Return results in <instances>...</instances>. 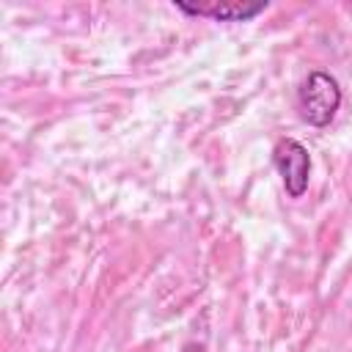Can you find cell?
I'll return each mask as SVG.
<instances>
[{
    "label": "cell",
    "mask_w": 352,
    "mask_h": 352,
    "mask_svg": "<svg viewBox=\"0 0 352 352\" xmlns=\"http://www.w3.org/2000/svg\"><path fill=\"white\" fill-rule=\"evenodd\" d=\"M341 107V85L327 72H308L297 88V110L311 126H327Z\"/></svg>",
    "instance_id": "6da1fadb"
},
{
    "label": "cell",
    "mask_w": 352,
    "mask_h": 352,
    "mask_svg": "<svg viewBox=\"0 0 352 352\" xmlns=\"http://www.w3.org/2000/svg\"><path fill=\"white\" fill-rule=\"evenodd\" d=\"M272 162L280 173V182H283V190L289 192V198H300L308 190V179H311L308 148L294 138H283L272 148Z\"/></svg>",
    "instance_id": "7a4b0ae2"
},
{
    "label": "cell",
    "mask_w": 352,
    "mask_h": 352,
    "mask_svg": "<svg viewBox=\"0 0 352 352\" xmlns=\"http://www.w3.org/2000/svg\"><path fill=\"white\" fill-rule=\"evenodd\" d=\"M179 11L190 14V16H209L214 22H248L253 16H258L267 3H184V0H176L173 3Z\"/></svg>",
    "instance_id": "3957f363"
},
{
    "label": "cell",
    "mask_w": 352,
    "mask_h": 352,
    "mask_svg": "<svg viewBox=\"0 0 352 352\" xmlns=\"http://www.w3.org/2000/svg\"><path fill=\"white\" fill-rule=\"evenodd\" d=\"M182 352H206V349H204L201 344H187V346H184Z\"/></svg>",
    "instance_id": "277c9868"
}]
</instances>
